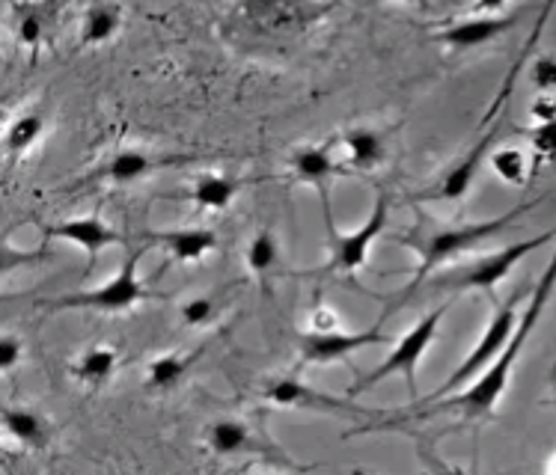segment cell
<instances>
[{
	"label": "cell",
	"instance_id": "obj_1",
	"mask_svg": "<svg viewBox=\"0 0 556 475\" xmlns=\"http://www.w3.org/2000/svg\"><path fill=\"white\" fill-rule=\"evenodd\" d=\"M556 292V253L551 256L547 261L545 273H542V280L539 285L533 288V297H530V304L523 306V312L518 316V324H515V333H511L509 345L503 348L497 360L491 362V369L479 374L477 381L470 386H465L458 396H443L438 401H429V405H417L414 413H399L396 419H429V416H438V413H458L462 419H482V416H491L494 408H497V401L503 398L506 393V386H509V377H511V369H515V362L521 357L523 345L527 339L533 336L535 324H539V318L542 312L547 309L551 304V297Z\"/></svg>",
	"mask_w": 556,
	"mask_h": 475
},
{
	"label": "cell",
	"instance_id": "obj_2",
	"mask_svg": "<svg viewBox=\"0 0 556 475\" xmlns=\"http://www.w3.org/2000/svg\"><path fill=\"white\" fill-rule=\"evenodd\" d=\"M535 205H539V200H530V203L515 205L506 215L491 217V220H479V223H458V227H438V223H426V220H420L417 227L410 229L408 235L399 241V244H405V247H410L420 256V268L414 273V280H410L408 288L399 292V295L387 304V312L381 316V321H387V318L393 316L402 304H408L410 297H414V292L429 280V273L438 271L446 261L458 259L462 253L473 249L477 244H482V241L500 235L503 229H509L518 217L527 215Z\"/></svg>",
	"mask_w": 556,
	"mask_h": 475
},
{
	"label": "cell",
	"instance_id": "obj_3",
	"mask_svg": "<svg viewBox=\"0 0 556 475\" xmlns=\"http://www.w3.org/2000/svg\"><path fill=\"white\" fill-rule=\"evenodd\" d=\"M321 0H239L224 22L227 36L244 48H283L325 18Z\"/></svg>",
	"mask_w": 556,
	"mask_h": 475
},
{
	"label": "cell",
	"instance_id": "obj_4",
	"mask_svg": "<svg viewBox=\"0 0 556 475\" xmlns=\"http://www.w3.org/2000/svg\"><path fill=\"white\" fill-rule=\"evenodd\" d=\"M321 205H325V229H328V265L321 268V273H340V277L352 280L354 273L369 261V249H372L375 241L384 235L387 217H390V196L378 193L366 223L354 232H340L333 227L328 191H321Z\"/></svg>",
	"mask_w": 556,
	"mask_h": 475
},
{
	"label": "cell",
	"instance_id": "obj_5",
	"mask_svg": "<svg viewBox=\"0 0 556 475\" xmlns=\"http://www.w3.org/2000/svg\"><path fill=\"white\" fill-rule=\"evenodd\" d=\"M518 304H521V295H511L506 304L500 306L497 312L491 316L489 328H485V333H482V339L477 342V348L467 354L465 360H462V365H458V369H455V372L450 374L438 389H434L432 396L417 398L414 405H429V401H438V398L450 396V393H455V389H465V386L473 384L485 369H491V362L497 360L500 354H503V348L509 345L511 333H515V324H518V316H521Z\"/></svg>",
	"mask_w": 556,
	"mask_h": 475
},
{
	"label": "cell",
	"instance_id": "obj_6",
	"mask_svg": "<svg viewBox=\"0 0 556 475\" xmlns=\"http://www.w3.org/2000/svg\"><path fill=\"white\" fill-rule=\"evenodd\" d=\"M137 261H140V249H131L119 265V271L108 283L87 288V292H75V295L54 297L42 306H48V309H87V312H104V316L128 312V309H135L137 304L152 297L140 280V273H137Z\"/></svg>",
	"mask_w": 556,
	"mask_h": 475
},
{
	"label": "cell",
	"instance_id": "obj_7",
	"mask_svg": "<svg viewBox=\"0 0 556 475\" xmlns=\"http://www.w3.org/2000/svg\"><path fill=\"white\" fill-rule=\"evenodd\" d=\"M556 229H547L542 235L523 238L518 244H509V247L497 249V253H489V256H479V259L467 261L462 268H455L450 273H441L434 283L443 285V288H453V292H491L494 285L503 283L518 265H521L530 253H535L539 247H545L547 241H554Z\"/></svg>",
	"mask_w": 556,
	"mask_h": 475
},
{
	"label": "cell",
	"instance_id": "obj_8",
	"mask_svg": "<svg viewBox=\"0 0 556 475\" xmlns=\"http://www.w3.org/2000/svg\"><path fill=\"white\" fill-rule=\"evenodd\" d=\"M446 309H450V306H438L429 316H422L420 321L396 342V348L387 354V360L381 362L375 372L366 374L361 384L354 386L352 396L372 389V386H378L381 381H387V377H393V374H402V377L408 381L410 401H417V398H420V389H417V365H420L422 354L429 351L432 342L438 339V330H441V321L443 316H446Z\"/></svg>",
	"mask_w": 556,
	"mask_h": 475
},
{
	"label": "cell",
	"instance_id": "obj_9",
	"mask_svg": "<svg viewBox=\"0 0 556 475\" xmlns=\"http://www.w3.org/2000/svg\"><path fill=\"white\" fill-rule=\"evenodd\" d=\"M384 321L378 318L375 328L361 330V333H349V330H307L298 339V351H301V362L304 365H328V362L345 360L349 354L369 348V345H384L387 333Z\"/></svg>",
	"mask_w": 556,
	"mask_h": 475
},
{
	"label": "cell",
	"instance_id": "obj_10",
	"mask_svg": "<svg viewBox=\"0 0 556 475\" xmlns=\"http://www.w3.org/2000/svg\"><path fill=\"white\" fill-rule=\"evenodd\" d=\"M518 22V15H491V12H473L470 18L462 22H450L443 30L434 34V42L453 48V51H473L494 42L497 36L509 34L511 27Z\"/></svg>",
	"mask_w": 556,
	"mask_h": 475
},
{
	"label": "cell",
	"instance_id": "obj_11",
	"mask_svg": "<svg viewBox=\"0 0 556 475\" xmlns=\"http://www.w3.org/2000/svg\"><path fill=\"white\" fill-rule=\"evenodd\" d=\"M500 137V125H494L491 131H485V134L479 137L477 146L467 152L465 158H458L446 170V176H443L438 184H434L432 191L422 193V200H434V203H458V200H465V193L470 191V184H473V179H477V170L479 164H482V158H485V152L491 149V143Z\"/></svg>",
	"mask_w": 556,
	"mask_h": 475
},
{
	"label": "cell",
	"instance_id": "obj_12",
	"mask_svg": "<svg viewBox=\"0 0 556 475\" xmlns=\"http://www.w3.org/2000/svg\"><path fill=\"white\" fill-rule=\"evenodd\" d=\"M46 238H60V241H68L87 253V261H96L108 247H116L123 244V235L116 232L114 227H108L99 215L75 217V220H63V223H54V227L46 229Z\"/></svg>",
	"mask_w": 556,
	"mask_h": 475
},
{
	"label": "cell",
	"instance_id": "obj_13",
	"mask_svg": "<svg viewBox=\"0 0 556 475\" xmlns=\"http://www.w3.org/2000/svg\"><path fill=\"white\" fill-rule=\"evenodd\" d=\"M265 401H271L277 408L289 410H321V413H366V410L354 408L349 401H340V398H330L325 393H318L313 386L301 384L295 377H280L274 381L268 389H265ZM372 416V413H366Z\"/></svg>",
	"mask_w": 556,
	"mask_h": 475
},
{
	"label": "cell",
	"instance_id": "obj_14",
	"mask_svg": "<svg viewBox=\"0 0 556 475\" xmlns=\"http://www.w3.org/2000/svg\"><path fill=\"white\" fill-rule=\"evenodd\" d=\"M188 155H149V152H140V149H123L116 152L114 158L104 164L99 176L114 184H131V181H140L152 176V172L164 170V167H176V164H188Z\"/></svg>",
	"mask_w": 556,
	"mask_h": 475
},
{
	"label": "cell",
	"instance_id": "obj_15",
	"mask_svg": "<svg viewBox=\"0 0 556 475\" xmlns=\"http://www.w3.org/2000/svg\"><path fill=\"white\" fill-rule=\"evenodd\" d=\"M149 238L179 265L203 261L212 249H217V235L212 229H167V232H152Z\"/></svg>",
	"mask_w": 556,
	"mask_h": 475
},
{
	"label": "cell",
	"instance_id": "obj_16",
	"mask_svg": "<svg viewBox=\"0 0 556 475\" xmlns=\"http://www.w3.org/2000/svg\"><path fill=\"white\" fill-rule=\"evenodd\" d=\"M554 12H556V0H545V3H542V10H539V18H535L533 30H530V36H527V42H523L521 54H518V60L511 63L509 75H506V80L500 84V90H497V95H494V102H491L489 111H485L482 128L494 123L500 111H503V107L509 104L511 90H515V84H518V78H521V72H523V66H527V60L533 57L535 46H539V39H542V34H545V27H547V22H551V15H554Z\"/></svg>",
	"mask_w": 556,
	"mask_h": 475
},
{
	"label": "cell",
	"instance_id": "obj_17",
	"mask_svg": "<svg viewBox=\"0 0 556 475\" xmlns=\"http://www.w3.org/2000/svg\"><path fill=\"white\" fill-rule=\"evenodd\" d=\"M289 170L301 184H313L318 193L328 191V181L340 172V164L333 158V146L330 143H318V146H301L289 155Z\"/></svg>",
	"mask_w": 556,
	"mask_h": 475
},
{
	"label": "cell",
	"instance_id": "obj_18",
	"mask_svg": "<svg viewBox=\"0 0 556 475\" xmlns=\"http://www.w3.org/2000/svg\"><path fill=\"white\" fill-rule=\"evenodd\" d=\"M342 149H345V167L357 172L378 170L387 158L384 134H378L375 128L357 125L342 134Z\"/></svg>",
	"mask_w": 556,
	"mask_h": 475
},
{
	"label": "cell",
	"instance_id": "obj_19",
	"mask_svg": "<svg viewBox=\"0 0 556 475\" xmlns=\"http://www.w3.org/2000/svg\"><path fill=\"white\" fill-rule=\"evenodd\" d=\"M244 181L227 172H200L191 184V203L200 211H224L239 196Z\"/></svg>",
	"mask_w": 556,
	"mask_h": 475
},
{
	"label": "cell",
	"instance_id": "obj_20",
	"mask_svg": "<svg viewBox=\"0 0 556 475\" xmlns=\"http://www.w3.org/2000/svg\"><path fill=\"white\" fill-rule=\"evenodd\" d=\"M3 431L10 434L12 440L22 442L24 449H34V452H42L48 442H51V428H48V422L30 408L3 410Z\"/></svg>",
	"mask_w": 556,
	"mask_h": 475
},
{
	"label": "cell",
	"instance_id": "obj_21",
	"mask_svg": "<svg viewBox=\"0 0 556 475\" xmlns=\"http://www.w3.org/2000/svg\"><path fill=\"white\" fill-rule=\"evenodd\" d=\"M119 24H123V10L116 3H108V0H96L80 18V48L111 42L119 34Z\"/></svg>",
	"mask_w": 556,
	"mask_h": 475
},
{
	"label": "cell",
	"instance_id": "obj_22",
	"mask_svg": "<svg viewBox=\"0 0 556 475\" xmlns=\"http://www.w3.org/2000/svg\"><path fill=\"white\" fill-rule=\"evenodd\" d=\"M12 12H15V34H18V42L30 51H39L42 42H46L48 27H51V3H36V0H18L12 3Z\"/></svg>",
	"mask_w": 556,
	"mask_h": 475
},
{
	"label": "cell",
	"instance_id": "obj_23",
	"mask_svg": "<svg viewBox=\"0 0 556 475\" xmlns=\"http://www.w3.org/2000/svg\"><path fill=\"white\" fill-rule=\"evenodd\" d=\"M46 116L42 111H24L10 123L7 137H3V149H7V158L22 161L30 149L46 137Z\"/></svg>",
	"mask_w": 556,
	"mask_h": 475
},
{
	"label": "cell",
	"instance_id": "obj_24",
	"mask_svg": "<svg viewBox=\"0 0 556 475\" xmlns=\"http://www.w3.org/2000/svg\"><path fill=\"white\" fill-rule=\"evenodd\" d=\"M116 365H119V354L111 345H92L75 360L72 377L84 386H102L114 377Z\"/></svg>",
	"mask_w": 556,
	"mask_h": 475
},
{
	"label": "cell",
	"instance_id": "obj_25",
	"mask_svg": "<svg viewBox=\"0 0 556 475\" xmlns=\"http://www.w3.org/2000/svg\"><path fill=\"white\" fill-rule=\"evenodd\" d=\"M205 446H208L212 454L229 458V454L250 452L256 442H253V434H250L244 422H239V419H217L215 425H208Z\"/></svg>",
	"mask_w": 556,
	"mask_h": 475
},
{
	"label": "cell",
	"instance_id": "obj_26",
	"mask_svg": "<svg viewBox=\"0 0 556 475\" xmlns=\"http://www.w3.org/2000/svg\"><path fill=\"white\" fill-rule=\"evenodd\" d=\"M191 365H193L191 354H182V351L161 354V357H155V360L147 365V386L149 389H155V393L176 389V386L185 381V374H188Z\"/></svg>",
	"mask_w": 556,
	"mask_h": 475
},
{
	"label": "cell",
	"instance_id": "obj_27",
	"mask_svg": "<svg viewBox=\"0 0 556 475\" xmlns=\"http://www.w3.org/2000/svg\"><path fill=\"white\" fill-rule=\"evenodd\" d=\"M244 261H248V268L253 277L265 280V277L280 265V244H277V238H274L271 232L253 235V241H250L248 249H244Z\"/></svg>",
	"mask_w": 556,
	"mask_h": 475
},
{
	"label": "cell",
	"instance_id": "obj_28",
	"mask_svg": "<svg viewBox=\"0 0 556 475\" xmlns=\"http://www.w3.org/2000/svg\"><path fill=\"white\" fill-rule=\"evenodd\" d=\"M489 167L494 170V176L506 181V184H523V181L530 179V164L523 158L521 149L515 146L497 149V152L491 155Z\"/></svg>",
	"mask_w": 556,
	"mask_h": 475
},
{
	"label": "cell",
	"instance_id": "obj_29",
	"mask_svg": "<svg viewBox=\"0 0 556 475\" xmlns=\"http://www.w3.org/2000/svg\"><path fill=\"white\" fill-rule=\"evenodd\" d=\"M527 137L533 143L535 158L556 161V119H551V123H535Z\"/></svg>",
	"mask_w": 556,
	"mask_h": 475
},
{
	"label": "cell",
	"instance_id": "obj_30",
	"mask_svg": "<svg viewBox=\"0 0 556 475\" xmlns=\"http://www.w3.org/2000/svg\"><path fill=\"white\" fill-rule=\"evenodd\" d=\"M215 309L217 306L212 297H191V300H185L179 312H182V321L188 328H203L215 318Z\"/></svg>",
	"mask_w": 556,
	"mask_h": 475
},
{
	"label": "cell",
	"instance_id": "obj_31",
	"mask_svg": "<svg viewBox=\"0 0 556 475\" xmlns=\"http://www.w3.org/2000/svg\"><path fill=\"white\" fill-rule=\"evenodd\" d=\"M530 72H533L535 90L556 95V57L554 54H539Z\"/></svg>",
	"mask_w": 556,
	"mask_h": 475
},
{
	"label": "cell",
	"instance_id": "obj_32",
	"mask_svg": "<svg viewBox=\"0 0 556 475\" xmlns=\"http://www.w3.org/2000/svg\"><path fill=\"white\" fill-rule=\"evenodd\" d=\"M24 360V342L15 333H3L0 339V372L10 374Z\"/></svg>",
	"mask_w": 556,
	"mask_h": 475
},
{
	"label": "cell",
	"instance_id": "obj_33",
	"mask_svg": "<svg viewBox=\"0 0 556 475\" xmlns=\"http://www.w3.org/2000/svg\"><path fill=\"white\" fill-rule=\"evenodd\" d=\"M530 116H533L535 123H551V119H556V95H551V92H539L533 107H530Z\"/></svg>",
	"mask_w": 556,
	"mask_h": 475
},
{
	"label": "cell",
	"instance_id": "obj_34",
	"mask_svg": "<svg viewBox=\"0 0 556 475\" xmlns=\"http://www.w3.org/2000/svg\"><path fill=\"white\" fill-rule=\"evenodd\" d=\"M340 316L330 309V306H318L316 312H313V318H309V330H340Z\"/></svg>",
	"mask_w": 556,
	"mask_h": 475
},
{
	"label": "cell",
	"instance_id": "obj_35",
	"mask_svg": "<svg viewBox=\"0 0 556 475\" xmlns=\"http://www.w3.org/2000/svg\"><path fill=\"white\" fill-rule=\"evenodd\" d=\"M506 3H509V0H477V3H473V12H491V15H494V12L503 10Z\"/></svg>",
	"mask_w": 556,
	"mask_h": 475
},
{
	"label": "cell",
	"instance_id": "obj_36",
	"mask_svg": "<svg viewBox=\"0 0 556 475\" xmlns=\"http://www.w3.org/2000/svg\"><path fill=\"white\" fill-rule=\"evenodd\" d=\"M390 3H408V7H426L429 0H390Z\"/></svg>",
	"mask_w": 556,
	"mask_h": 475
},
{
	"label": "cell",
	"instance_id": "obj_37",
	"mask_svg": "<svg viewBox=\"0 0 556 475\" xmlns=\"http://www.w3.org/2000/svg\"><path fill=\"white\" fill-rule=\"evenodd\" d=\"M545 470H551V473H556V458H551V461H547Z\"/></svg>",
	"mask_w": 556,
	"mask_h": 475
},
{
	"label": "cell",
	"instance_id": "obj_38",
	"mask_svg": "<svg viewBox=\"0 0 556 475\" xmlns=\"http://www.w3.org/2000/svg\"><path fill=\"white\" fill-rule=\"evenodd\" d=\"M551 377H554V381H556V362H554V374H551Z\"/></svg>",
	"mask_w": 556,
	"mask_h": 475
},
{
	"label": "cell",
	"instance_id": "obj_39",
	"mask_svg": "<svg viewBox=\"0 0 556 475\" xmlns=\"http://www.w3.org/2000/svg\"><path fill=\"white\" fill-rule=\"evenodd\" d=\"M554 405H556V398H554Z\"/></svg>",
	"mask_w": 556,
	"mask_h": 475
}]
</instances>
